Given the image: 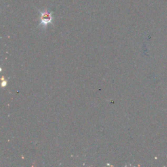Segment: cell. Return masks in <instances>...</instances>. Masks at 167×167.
I'll list each match as a JSON object with an SVG mask.
<instances>
[{
	"instance_id": "6da1fadb",
	"label": "cell",
	"mask_w": 167,
	"mask_h": 167,
	"mask_svg": "<svg viewBox=\"0 0 167 167\" xmlns=\"http://www.w3.org/2000/svg\"><path fill=\"white\" fill-rule=\"evenodd\" d=\"M52 14L49 11L45 10L41 12L40 26L42 27H47L48 24L52 23Z\"/></svg>"
}]
</instances>
